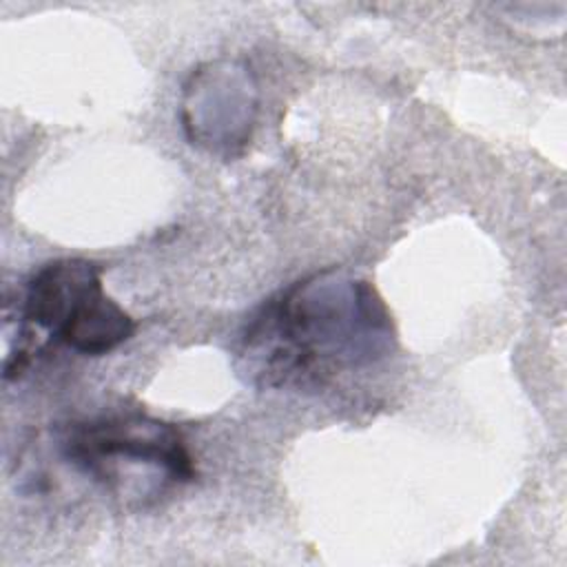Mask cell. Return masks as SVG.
<instances>
[{"label": "cell", "instance_id": "cell-1", "mask_svg": "<svg viewBox=\"0 0 567 567\" xmlns=\"http://www.w3.org/2000/svg\"><path fill=\"white\" fill-rule=\"evenodd\" d=\"M390 312L357 277L323 270L268 299L241 332V359L266 388L321 383L392 350Z\"/></svg>", "mask_w": 567, "mask_h": 567}, {"label": "cell", "instance_id": "cell-2", "mask_svg": "<svg viewBox=\"0 0 567 567\" xmlns=\"http://www.w3.org/2000/svg\"><path fill=\"white\" fill-rule=\"evenodd\" d=\"M20 312L51 339L91 357L120 348L135 332L133 317L104 292L102 268L80 257L55 259L33 272Z\"/></svg>", "mask_w": 567, "mask_h": 567}, {"label": "cell", "instance_id": "cell-3", "mask_svg": "<svg viewBox=\"0 0 567 567\" xmlns=\"http://www.w3.org/2000/svg\"><path fill=\"white\" fill-rule=\"evenodd\" d=\"M64 456L86 474L113 483L120 463L159 470L173 483L195 478L182 432L146 414H104L75 421L62 436Z\"/></svg>", "mask_w": 567, "mask_h": 567}, {"label": "cell", "instance_id": "cell-4", "mask_svg": "<svg viewBox=\"0 0 567 567\" xmlns=\"http://www.w3.org/2000/svg\"><path fill=\"white\" fill-rule=\"evenodd\" d=\"M255 115L257 86L237 62L202 64L184 84L182 126L193 144L210 153H239L250 140Z\"/></svg>", "mask_w": 567, "mask_h": 567}]
</instances>
